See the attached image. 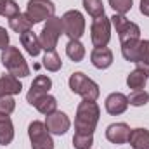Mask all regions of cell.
I'll return each mask as SVG.
<instances>
[{"instance_id":"1","label":"cell","mask_w":149,"mask_h":149,"mask_svg":"<svg viewBox=\"0 0 149 149\" xmlns=\"http://www.w3.org/2000/svg\"><path fill=\"white\" fill-rule=\"evenodd\" d=\"M101 116V109L95 104V101L83 99L76 108V118H74V134H88L94 135V130L97 127Z\"/></svg>"},{"instance_id":"2","label":"cell","mask_w":149,"mask_h":149,"mask_svg":"<svg viewBox=\"0 0 149 149\" xmlns=\"http://www.w3.org/2000/svg\"><path fill=\"white\" fill-rule=\"evenodd\" d=\"M0 61L9 73L17 76V78H24L30 74V68H28V64H26V61H24V57L17 47H10V45L5 47L2 50Z\"/></svg>"},{"instance_id":"3","label":"cell","mask_w":149,"mask_h":149,"mask_svg":"<svg viewBox=\"0 0 149 149\" xmlns=\"http://www.w3.org/2000/svg\"><path fill=\"white\" fill-rule=\"evenodd\" d=\"M70 88H71L73 94L81 95L87 101H97L99 95H101L99 85L94 80H90L87 74H83L81 71H76L70 76Z\"/></svg>"},{"instance_id":"4","label":"cell","mask_w":149,"mask_h":149,"mask_svg":"<svg viewBox=\"0 0 149 149\" xmlns=\"http://www.w3.org/2000/svg\"><path fill=\"white\" fill-rule=\"evenodd\" d=\"M63 33H64V30H63V19L56 17V16L49 17L47 23H45V26L40 31V37H38L42 49L45 52L47 50H56L57 42H59V38H61Z\"/></svg>"},{"instance_id":"5","label":"cell","mask_w":149,"mask_h":149,"mask_svg":"<svg viewBox=\"0 0 149 149\" xmlns=\"http://www.w3.org/2000/svg\"><path fill=\"white\" fill-rule=\"evenodd\" d=\"M54 12H56V5L50 0H28V7L24 14L33 24H37L52 17Z\"/></svg>"},{"instance_id":"6","label":"cell","mask_w":149,"mask_h":149,"mask_svg":"<svg viewBox=\"0 0 149 149\" xmlns=\"http://www.w3.org/2000/svg\"><path fill=\"white\" fill-rule=\"evenodd\" d=\"M109 19H111V24L114 26L121 43L130 42V40H141V28L135 23L128 21L123 14H114Z\"/></svg>"},{"instance_id":"7","label":"cell","mask_w":149,"mask_h":149,"mask_svg":"<svg viewBox=\"0 0 149 149\" xmlns=\"http://www.w3.org/2000/svg\"><path fill=\"white\" fill-rule=\"evenodd\" d=\"M28 135L31 141V149H54V141L45 123L37 121V120L31 121L28 127Z\"/></svg>"},{"instance_id":"8","label":"cell","mask_w":149,"mask_h":149,"mask_svg":"<svg viewBox=\"0 0 149 149\" xmlns=\"http://www.w3.org/2000/svg\"><path fill=\"white\" fill-rule=\"evenodd\" d=\"M63 19V30L64 35L70 40H80L81 35L85 33V19L81 16V12L78 10H68L64 12Z\"/></svg>"},{"instance_id":"9","label":"cell","mask_w":149,"mask_h":149,"mask_svg":"<svg viewBox=\"0 0 149 149\" xmlns=\"http://www.w3.org/2000/svg\"><path fill=\"white\" fill-rule=\"evenodd\" d=\"M90 40L95 47H106L111 40V19L106 16L95 17L90 26Z\"/></svg>"},{"instance_id":"10","label":"cell","mask_w":149,"mask_h":149,"mask_svg":"<svg viewBox=\"0 0 149 149\" xmlns=\"http://www.w3.org/2000/svg\"><path fill=\"white\" fill-rule=\"evenodd\" d=\"M45 127H47V130H49L50 134H54V135H64V134L70 130L71 121H70V118H68L66 113L54 111V113H50V114H47V118H45Z\"/></svg>"},{"instance_id":"11","label":"cell","mask_w":149,"mask_h":149,"mask_svg":"<svg viewBox=\"0 0 149 149\" xmlns=\"http://www.w3.org/2000/svg\"><path fill=\"white\" fill-rule=\"evenodd\" d=\"M50 88H52V80H50L49 76H45V74H38L37 78L33 80V83H31L28 94H26V101L33 106L42 95L49 94Z\"/></svg>"},{"instance_id":"12","label":"cell","mask_w":149,"mask_h":149,"mask_svg":"<svg viewBox=\"0 0 149 149\" xmlns=\"http://www.w3.org/2000/svg\"><path fill=\"white\" fill-rule=\"evenodd\" d=\"M130 127L127 123H111L106 128V139L113 144H125L128 142Z\"/></svg>"},{"instance_id":"13","label":"cell","mask_w":149,"mask_h":149,"mask_svg":"<svg viewBox=\"0 0 149 149\" xmlns=\"http://www.w3.org/2000/svg\"><path fill=\"white\" fill-rule=\"evenodd\" d=\"M127 108H128V97L125 94L113 92V94L108 95V99H106V111L109 114H113V116L121 114V113L127 111Z\"/></svg>"},{"instance_id":"14","label":"cell","mask_w":149,"mask_h":149,"mask_svg":"<svg viewBox=\"0 0 149 149\" xmlns=\"http://www.w3.org/2000/svg\"><path fill=\"white\" fill-rule=\"evenodd\" d=\"M90 61L97 70H106L113 64V52L108 47H95L90 54Z\"/></svg>"},{"instance_id":"15","label":"cell","mask_w":149,"mask_h":149,"mask_svg":"<svg viewBox=\"0 0 149 149\" xmlns=\"http://www.w3.org/2000/svg\"><path fill=\"white\" fill-rule=\"evenodd\" d=\"M21 88L23 85L17 80V76L10 73H3L0 76V95H16L21 92Z\"/></svg>"},{"instance_id":"16","label":"cell","mask_w":149,"mask_h":149,"mask_svg":"<svg viewBox=\"0 0 149 149\" xmlns=\"http://www.w3.org/2000/svg\"><path fill=\"white\" fill-rule=\"evenodd\" d=\"M128 142L132 149H149V130L148 128H134L130 130Z\"/></svg>"},{"instance_id":"17","label":"cell","mask_w":149,"mask_h":149,"mask_svg":"<svg viewBox=\"0 0 149 149\" xmlns=\"http://www.w3.org/2000/svg\"><path fill=\"white\" fill-rule=\"evenodd\" d=\"M14 139V125L9 114H0V146H9Z\"/></svg>"},{"instance_id":"18","label":"cell","mask_w":149,"mask_h":149,"mask_svg":"<svg viewBox=\"0 0 149 149\" xmlns=\"http://www.w3.org/2000/svg\"><path fill=\"white\" fill-rule=\"evenodd\" d=\"M21 45L26 49V52L30 54V56H38L40 54V50H42V45H40V38L30 30V31H26V33H23L21 35Z\"/></svg>"},{"instance_id":"19","label":"cell","mask_w":149,"mask_h":149,"mask_svg":"<svg viewBox=\"0 0 149 149\" xmlns=\"http://www.w3.org/2000/svg\"><path fill=\"white\" fill-rule=\"evenodd\" d=\"M9 26H10V30L12 31H16V33H19V35H23V33H26V31H30L31 30V26H33V23L26 17V14H17V16H14V17H10L9 19Z\"/></svg>"},{"instance_id":"20","label":"cell","mask_w":149,"mask_h":149,"mask_svg":"<svg viewBox=\"0 0 149 149\" xmlns=\"http://www.w3.org/2000/svg\"><path fill=\"white\" fill-rule=\"evenodd\" d=\"M135 64H137L139 70H142L144 73L148 74V78H149V40H141Z\"/></svg>"},{"instance_id":"21","label":"cell","mask_w":149,"mask_h":149,"mask_svg":"<svg viewBox=\"0 0 149 149\" xmlns=\"http://www.w3.org/2000/svg\"><path fill=\"white\" fill-rule=\"evenodd\" d=\"M33 106H35L42 114H45V116L50 114V113H54V111H57V101H56V97H52V95H49V94L42 95Z\"/></svg>"},{"instance_id":"22","label":"cell","mask_w":149,"mask_h":149,"mask_svg":"<svg viewBox=\"0 0 149 149\" xmlns=\"http://www.w3.org/2000/svg\"><path fill=\"white\" fill-rule=\"evenodd\" d=\"M146 81H148V74L144 73L142 70H134L132 73L127 76V85L128 88H134V90H141L146 87Z\"/></svg>"},{"instance_id":"23","label":"cell","mask_w":149,"mask_h":149,"mask_svg":"<svg viewBox=\"0 0 149 149\" xmlns=\"http://www.w3.org/2000/svg\"><path fill=\"white\" fill-rule=\"evenodd\" d=\"M66 54L68 57L74 61V63H80L83 57H85V47L81 45L80 40H70L68 45H66Z\"/></svg>"},{"instance_id":"24","label":"cell","mask_w":149,"mask_h":149,"mask_svg":"<svg viewBox=\"0 0 149 149\" xmlns=\"http://www.w3.org/2000/svg\"><path fill=\"white\" fill-rule=\"evenodd\" d=\"M139 43H141V40H130V42L121 43V56L127 61L135 63L137 61V54H139Z\"/></svg>"},{"instance_id":"25","label":"cell","mask_w":149,"mask_h":149,"mask_svg":"<svg viewBox=\"0 0 149 149\" xmlns=\"http://www.w3.org/2000/svg\"><path fill=\"white\" fill-rule=\"evenodd\" d=\"M43 66L47 68V71H59L63 66V61L56 50H47L43 56Z\"/></svg>"},{"instance_id":"26","label":"cell","mask_w":149,"mask_h":149,"mask_svg":"<svg viewBox=\"0 0 149 149\" xmlns=\"http://www.w3.org/2000/svg\"><path fill=\"white\" fill-rule=\"evenodd\" d=\"M83 7H85V10H87L94 19L104 16V5H102V0H83Z\"/></svg>"},{"instance_id":"27","label":"cell","mask_w":149,"mask_h":149,"mask_svg":"<svg viewBox=\"0 0 149 149\" xmlns=\"http://www.w3.org/2000/svg\"><path fill=\"white\" fill-rule=\"evenodd\" d=\"M92 144H94V135H88V134H74V137H73L74 149H90Z\"/></svg>"},{"instance_id":"28","label":"cell","mask_w":149,"mask_h":149,"mask_svg":"<svg viewBox=\"0 0 149 149\" xmlns=\"http://www.w3.org/2000/svg\"><path fill=\"white\" fill-rule=\"evenodd\" d=\"M149 101V94L146 90H134L130 95H128V104H132V106H146Z\"/></svg>"},{"instance_id":"29","label":"cell","mask_w":149,"mask_h":149,"mask_svg":"<svg viewBox=\"0 0 149 149\" xmlns=\"http://www.w3.org/2000/svg\"><path fill=\"white\" fill-rule=\"evenodd\" d=\"M132 3H134V0H109V5L114 9V12L123 14V16L132 9Z\"/></svg>"},{"instance_id":"30","label":"cell","mask_w":149,"mask_h":149,"mask_svg":"<svg viewBox=\"0 0 149 149\" xmlns=\"http://www.w3.org/2000/svg\"><path fill=\"white\" fill-rule=\"evenodd\" d=\"M16 109V101L10 95H0V114H10Z\"/></svg>"},{"instance_id":"31","label":"cell","mask_w":149,"mask_h":149,"mask_svg":"<svg viewBox=\"0 0 149 149\" xmlns=\"http://www.w3.org/2000/svg\"><path fill=\"white\" fill-rule=\"evenodd\" d=\"M17 14H19V5L16 3V0H7L5 9H3V16H5L7 19H10V17H14V16H17Z\"/></svg>"},{"instance_id":"32","label":"cell","mask_w":149,"mask_h":149,"mask_svg":"<svg viewBox=\"0 0 149 149\" xmlns=\"http://www.w3.org/2000/svg\"><path fill=\"white\" fill-rule=\"evenodd\" d=\"M5 47H9V33L0 26V50H3Z\"/></svg>"},{"instance_id":"33","label":"cell","mask_w":149,"mask_h":149,"mask_svg":"<svg viewBox=\"0 0 149 149\" xmlns=\"http://www.w3.org/2000/svg\"><path fill=\"white\" fill-rule=\"evenodd\" d=\"M141 12L149 17V0H141Z\"/></svg>"},{"instance_id":"34","label":"cell","mask_w":149,"mask_h":149,"mask_svg":"<svg viewBox=\"0 0 149 149\" xmlns=\"http://www.w3.org/2000/svg\"><path fill=\"white\" fill-rule=\"evenodd\" d=\"M7 0H0V16H3V9H5Z\"/></svg>"}]
</instances>
